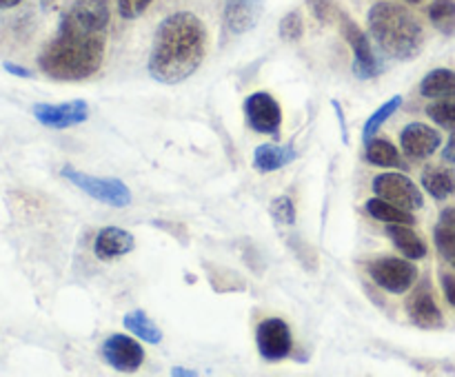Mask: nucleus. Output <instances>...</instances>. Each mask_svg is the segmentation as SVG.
<instances>
[{
	"instance_id": "obj_30",
	"label": "nucleus",
	"mask_w": 455,
	"mask_h": 377,
	"mask_svg": "<svg viewBox=\"0 0 455 377\" xmlns=\"http://www.w3.org/2000/svg\"><path fill=\"white\" fill-rule=\"evenodd\" d=\"M302 34H305V22H302L300 12H289L280 20V38L287 40V43H298Z\"/></svg>"
},
{
	"instance_id": "obj_34",
	"label": "nucleus",
	"mask_w": 455,
	"mask_h": 377,
	"mask_svg": "<svg viewBox=\"0 0 455 377\" xmlns=\"http://www.w3.org/2000/svg\"><path fill=\"white\" fill-rule=\"evenodd\" d=\"M443 158L447 160V162L455 164V133L451 137H449V142L444 145V151H443Z\"/></svg>"
},
{
	"instance_id": "obj_5",
	"label": "nucleus",
	"mask_w": 455,
	"mask_h": 377,
	"mask_svg": "<svg viewBox=\"0 0 455 377\" xmlns=\"http://www.w3.org/2000/svg\"><path fill=\"white\" fill-rule=\"evenodd\" d=\"M367 271L378 287L389 293H395V295L407 293L418 279V266L409 257H376V260L369 262Z\"/></svg>"
},
{
	"instance_id": "obj_16",
	"label": "nucleus",
	"mask_w": 455,
	"mask_h": 377,
	"mask_svg": "<svg viewBox=\"0 0 455 377\" xmlns=\"http://www.w3.org/2000/svg\"><path fill=\"white\" fill-rule=\"evenodd\" d=\"M69 13L80 25L93 31H105L111 20L109 0H74Z\"/></svg>"
},
{
	"instance_id": "obj_31",
	"label": "nucleus",
	"mask_w": 455,
	"mask_h": 377,
	"mask_svg": "<svg viewBox=\"0 0 455 377\" xmlns=\"http://www.w3.org/2000/svg\"><path fill=\"white\" fill-rule=\"evenodd\" d=\"M154 3V0H118V13L127 20H136L142 13L147 12V7Z\"/></svg>"
},
{
	"instance_id": "obj_37",
	"label": "nucleus",
	"mask_w": 455,
	"mask_h": 377,
	"mask_svg": "<svg viewBox=\"0 0 455 377\" xmlns=\"http://www.w3.org/2000/svg\"><path fill=\"white\" fill-rule=\"evenodd\" d=\"M407 3H411V4H418V3H422V0H407Z\"/></svg>"
},
{
	"instance_id": "obj_6",
	"label": "nucleus",
	"mask_w": 455,
	"mask_h": 377,
	"mask_svg": "<svg viewBox=\"0 0 455 377\" xmlns=\"http://www.w3.org/2000/svg\"><path fill=\"white\" fill-rule=\"evenodd\" d=\"M373 193L387 202L395 204L407 211H420L425 207V195L418 189L416 182L404 173H380L373 177Z\"/></svg>"
},
{
	"instance_id": "obj_17",
	"label": "nucleus",
	"mask_w": 455,
	"mask_h": 377,
	"mask_svg": "<svg viewBox=\"0 0 455 377\" xmlns=\"http://www.w3.org/2000/svg\"><path fill=\"white\" fill-rule=\"evenodd\" d=\"M296 158L298 151L293 145H274V142H267V145L256 146V151H253V169L260 173H271L291 164Z\"/></svg>"
},
{
	"instance_id": "obj_18",
	"label": "nucleus",
	"mask_w": 455,
	"mask_h": 377,
	"mask_svg": "<svg viewBox=\"0 0 455 377\" xmlns=\"http://www.w3.org/2000/svg\"><path fill=\"white\" fill-rule=\"evenodd\" d=\"M387 235L409 260H422L427 255V242L411 229V224H387Z\"/></svg>"
},
{
	"instance_id": "obj_2",
	"label": "nucleus",
	"mask_w": 455,
	"mask_h": 377,
	"mask_svg": "<svg viewBox=\"0 0 455 377\" xmlns=\"http://www.w3.org/2000/svg\"><path fill=\"white\" fill-rule=\"evenodd\" d=\"M105 60V31L80 25L69 12L60 18L58 34L38 56V67L58 82H78L98 74Z\"/></svg>"
},
{
	"instance_id": "obj_33",
	"label": "nucleus",
	"mask_w": 455,
	"mask_h": 377,
	"mask_svg": "<svg viewBox=\"0 0 455 377\" xmlns=\"http://www.w3.org/2000/svg\"><path fill=\"white\" fill-rule=\"evenodd\" d=\"M4 71L16 75V78H34V71L22 65H16V62H4Z\"/></svg>"
},
{
	"instance_id": "obj_36",
	"label": "nucleus",
	"mask_w": 455,
	"mask_h": 377,
	"mask_svg": "<svg viewBox=\"0 0 455 377\" xmlns=\"http://www.w3.org/2000/svg\"><path fill=\"white\" fill-rule=\"evenodd\" d=\"M22 0H0V9H12V7H18Z\"/></svg>"
},
{
	"instance_id": "obj_24",
	"label": "nucleus",
	"mask_w": 455,
	"mask_h": 377,
	"mask_svg": "<svg viewBox=\"0 0 455 377\" xmlns=\"http://www.w3.org/2000/svg\"><path fill=\"white\" fill-rule=\"evenodd\" d=\"M367 162L385 169L407 167L403 160V153L395 149V145H391L389 140H376V137H373L371 142H367Z\"/></svg>"
},
{
	"instance_id": "obj_19",
	"label": "nucleus",
	"mask_w": 455,
	"mask_h": 377,
	"mask_svg": "<svg viewBox=\"0 0 455 377\" xmlns=\"http://www.w3.org/2000/svg\"><path fill=\"white\" fill-rule=\"evenodd\" d=\"M435 248L447 264L455 269V207H447L438 217L434 229Z\"/></svg>"
},
{
	"instance_id": "obj_28",
	"label": "nucleus",
	"mask_w": 455,
	"mask_h": 377,
	"mask_svg": "<svg viewBox=\"0 0 455 377\" xmlns=\"http://www.w3.org/2000/svg\"><path fill=\"white\" fill-rule=\"evenodd\" d=\"M269 211H271V217H274L278 224H284V226L296 224V204H293V200L289 198V195H278V198L271 200Z\"/></svg>"
},
{
	"instance_id": "obj_12",
	"label": "nucleus",
	"mask_w": 455,
	"mask_h": 377,
	"mask_svg": "<svg viewBox=\"0 0 455 377\" xmlns=\"http://www.w3.org/2000/svg\"><path fill=\"white\" fill-rule=\"evenodd\" d=\"M407 313L409 319L425 331H438L444 326V315L435 302L429 282H422L420 287L413 288L411 295L407 297Z\"/></svg>"
},
{
	"instance_id": "obj_35",
	"label": "nucleus",
	"mask_w": 455,
	"mask_h": 377,
	"mask_svg": "<svg viewBox=\"0 0 455 377\" xmlns=\"http://www.w3.org/2000/svg\"><path fill=\"white\" fill-rule=\"evenodd\" d=\"M172 375L173 377H194V375H198V373L196 371H189V368H172Z\"/></svg>"
},
{
	"instance_id": "obj_27",
	"label": "nucleus",
	"mask_w": 455,
	"mask_h": 377,
	"mask_svg": "<svg viewBox=\"0 0 455 377\" xmlns=\"http://www.w3.org/2000/svg\"><path fill=\"white\" fill-rule=\"evenodd\" d=\"M427 115L443 129L455 131V100H438L427 106Z\"/></svg>"
},
{
	"instance_id": "obj_23",
	"label": "nucleus",
	"mask_w": 455,
	"mask_h": 377,
	"mask_svg": "<svg viewBox=\"0 0 455 377\" xmlns=\"http://www.w3.org/2000/svg\"><path fill=\"white\" fill-rule=\"evenodd\" d=\"M123 324L127 331H132L138 340L147 342V344H160L163 342V331L145 310H132V313L124 315Z\"/></svg>"
},
{
	"instance_id": "obj_20",
	"label": "nucleus",
	"mask_w": 455,
	"mask_h": 377,
	"mask_svg": "<svg viewBox=\"0 0 455 377\" xmlns=\"http://www.w3.org/2000/svg\"><path fill=\"white\" fill-rule=\"evenodd\" d=\"M420 93L429 100H455V71L434 69L422 78Z\"/></svg>"
},
{
	"instance_id": "obj_9",
	"label": "nucleus",
	"mask_w": 455,
	"mask_h": 377,
	"mask_svg": "<svg viewBox=\"0 0 455 377\" xmlns=\"http://www.w3.org/2000/svg\"><path fill=\"white\" fill-rule=\"evenodd\" d=\"M258 350L267 362H280V359L289 357L293 349V335L291 328L284 319L280 318H267L258 324L256 331Z\"/></svg>"
},
{
	"instance_id": "obj_3",
	"label": "nucleus",
	"mask_w": 455,
	"mask_h": 377,
	"mask_svg": "<svg viewBox=\"0 0 455 377\" xmlns=\"http://www.w3.org/2000/svg\"><path fill=\"white\" fill-rule=\"evenodd\" d=\"M371 38L394 60H413L425 47V27L407 7L380 0L367 13Z\"/></svg>"
},
{
	"instance_id": "obj_4",
	"label": "nucleus",
	"mask_w": 455,
	"mask_h": 377,
	"mask_svg": "<svg viewBox=\"0 0 455 377\" xmlns=\"http://www.w3.org/2000/svg\"><path fill=\"white\" fill-rule=\"evenodd\" d=\"M60 176L65 177V180H69L71 185L78 186L80 191H84L87 195H92L93 200L107 204V207L124 208V207H129L133 200L129 186L124 185L123 180H118V177L89 176V173L78 171V169H74V167H62Z\"/></svg>"
},
{
	"instance_id": "obj_26",
	"label": "nucleus",
	"mask_w": 455,
	"mask_h": 377,
	"mask_svg": "<svg viewBox=\"0 0 455 377\" xmlns=\"http://www.w3.org/2000/svg\"><path fill=\"white\" fill-rule=\"evenodd\" d=\"M431 25L443 34H453L455 31V0H434L427 9Z\"/></svg>"
},
{
	"instance_id": "obj_10",
	"label": "nucleus",
	"mask_w": 455,
	"mask_h": 377,
	"mask_svg": "<svg viewBox=\"0 0 455 377\" xmlns=\"http://www.w3.org/2000/svg\"><path fill=\"white\" fill-rule=\"evenodd\" d=\"M102 357L114 371L136 373L145 362V349L132 335L116 333V335L107 337L105 344H102Z\"/></svg>"
},
{
	"instance_id": "obj_15",
	"label": "nucleus",
	"mask_w": 455,
	"mask_h": 377,
	"mask_svg": "<svg viewBox=\"0 0 455 377\" xmlns=\"http://www.w3.org/2000/svg\"><path fill=\"white\" fill-rule=\"evenodd\" d=\"M133 248H136V238L120 226H105V229L98 231L96 240H93V253L102 262L127 255Z\"/></svg>"
},
{
	"instance_id": "obj_29",
	"label": "nucleus",
	"mask_w": 455,
	"mask_h": 377,
	"mask_svg": "<svg viewBox=\"0 0 455 377\" xmlns=\"http://www.w3.org/2000/svg\"><path fill=\"white\" fill-rule=\"evenodd\" d=\"M307 7H309L311 16L318 22H323V25H333L342 16L336 0H307Z\"/></svg>"
},
{
	"instance_id": "obj_13",
	"label": "nucleus",
	"mask_w": 455,
	"mask_h": 377,
	"mask_svg": "<svg viewBox=\"0 0 455 377\" xmlns=\"http://www.w3.org/2000/svg\"><path fill=\"white\" fill-rule=\"evenodd\" d=\"M443 136L425 122H411L400 131V146L413 160H425L438 151Z\"/></svg>"
},
{
	"instance_id": "obj_32",
	"label": "nucleus",
	"mask_w": 455,
	"mask_h": 377,
	"mask_svg": "<svg viewBox=\"0 0 455 377\" xmlns=\"http://www.w3.org/2000/svg\"><path fill=\"white\" fill-rule=\"evenodd\" d=\"M443 291H444V297H447L449 304L455 306V275H451V273L443 275Z\"/></svg>"
},
{
	"instance_id": "obj_7",
	"label": "nucleus",
	"mask_w": 455,
	"mask_h": 377,
	"mask_svg": "<svg viewBox=\"0 0 455 377\" xmlns=\"http://www.w3.org/2000/svg\"><path fill=\"white\" fill-rule=\"evenodd\" d=\"M338 25H340V31L342 35H345V40L349 43L351 51H354V75L358 80H371L376 78V75H380L382 67H380V60H378L376 51L371 49V43H369L367 34H364L363 29H360L358 25H355L354 20H351L347 13H342L340 20H338Z\"/></svg>"
},
{
	"instance_id": "obj_21",
	"label": "nucleus",
	"mask_w": 455,
	"mask_h": 377,
	"mask_svg": "<svg viewBox=\"0 0 455 377\" xmlns=\"http://www.w3.org/2000/svg\"><path fill=\"white\" fill-rule=\"evenodd\" d=\"M422 186L431 198L443 202L455 193V171L444 167H427L422 171Z\"/></svg>"
},
{
	"instance_id": "obj_8",
	"label": "nucleus",
	"mask_w": 455,
	"mask_h": 377,
	"mask_svg": "<svg viewBox=\"0 0 455 377\" xmlns=\"http://www.w3.org/2000/svg\"><path fill=\"white\" fill-rule=\"evenodd\" d=\"M244 118L249 127L265 136L280 137V127H283V109L278 100L267 91H256L244 98Z\"/></svg>"
},
{
	"instance_id": "obj_25",
	"label": "nucleus",
	"mask_w": 455,
	"mask_h": 377,
	"mask_svg": "<svg viewBox=\"0 0 455 377\" xmlns=\"http://www.w3.org/2000/svg\"><path fill=\"white\" fill-rule=\"evenodd\" d=\"M400 106H403V96H394V98H391V100H387L385 105L378 106V109L373 111L371 115H369L367 122H364V127H363L364 145H367V142H371L373 137H376V133L380 131L382 124H385L387 120H389L391 115H394L395 111L400 109Z\"/></svg>"
},
{
	"instance_id": "obj_14",
	"label": "nucleus",
	"mask_w": 455,
	"mask_h": 377,
	"mask_svg": "<svg viewBox=\"0 0 455 377\" xmlns=\"http://www.w3.org/2000/svg\"><path fill=\"white\" fill-rule=\"evenodd\" d=\"M262 9H265V0H227L222 25L234 35L247 34L258 25Z\"/></svg>"
},
{
	"instance_id": "obj_11",
	"label": "nucleus",
	"mask_w": 455,
	"mask_h": 377,
	"mask_svg": "<svg viewBox=\"0 0 455 377\" xmlns=\"http://www.w3.org/2000/svg\"><path fill=\"white\" fill-rule=\"evenodd\" d=\"M31 114L40 124L49 129H69L76 124H83L89 118V105L84 100H69L60 102V105L36 102L31 106Z\"/></svg>"
},
{
	"instance_id": "obj_1",
	"label": "nucleus",
	"mask_w": 455,
	"mask_h": 377,
	"mask_svg": "<svg viewBox=\"0 0 455 377\" xmlns=\"http://www.w3.org/2000/svg\"><path fill=\"white\" fill-rule=\"evenodd\" d=\"M207 27L196 13L176 12L158 25L147 71L160 84H180L207 56Z\"/></svg>"
},
{
	"instance_id": "obj_22",
	"label": "nucleus",
	"mask_w": 455,
	"mask_h": 377,
	"mask_svg": "<svg viewBox=\"0 0 455 377\" xmlns=\"http://www.w3.org/2000/svg\"><path fill=\"white\" fill-rule=\"evenodd\" d=\"M367 213L376 220L385 222V224H416V216L413 211H407V208H400L395 204L387 202L382 198H371L367 204H364Z\"/></svg>"
}]
</instances>
